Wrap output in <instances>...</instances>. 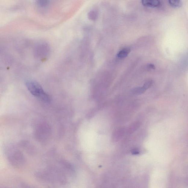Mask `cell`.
<instances>
[{
  "instance_id": "cell-1",
  "label": "cell",
  "mask_w": 188,
  "mask_h": 188,
  "mask_svg": "<svg viewBox=\"0 0 188 188\" xmlns=\"http://www.w3.org/2000/svg\"><path fill=\"white\" fill-rule=\"evenodd\" d=\"M27 88L32 95L43 101L48 102L50 100L49 95L45 92L41 86L34 80H28L26 82Z\"/></svg>"
},
{
  "instance_id": "cell-2",
  "label": "cell",
  "mask_w": 188,
  "mask_h": 188,
  "mask_svg": "<svg viewBox=\"0 0 188 188\" xmlns=\"http://www.w3.org/2000/svg\"><path fill=\"white\" fill-rule=\"evenodd\" d=\"M49 48L48 45L42 43L38 45L37 47L35 53L36 54V56L40 58H44L46 57L49 52Z\"/></svg>"
},
{
  "instance_id": "cell-3",
  "label": "cell",
  "mask_w": 188,
  "mask_h": 188,
  "mask_svg": "<svg viewBox=\"0 0 188 188\" xmlns=\"http://www.w3.org/2000/svg\"><path fill=\"white\" fill-rule=\"evenodd\" d=\"M143 5L149 7L156 8L160 5V1L157 0H144L142 1Z\"/></svg>"
},
{
  "instance_id": "cell-4",
  "label": "cell",
  "mask_w": 188,
  "mask_h": 188,
  "mask_svg": "<svg viewBox=\"0 0 188 188\" xmlns=\"http://www.w3.org/2000/svg\"><path fill=\"white\" fill-rule=\"evenodd\" d=\"M131 49L130 48H126L123 49L121 50L117 53V56L118 58L120 59L124 58H126L129 53H130Z\"/></svg>"
},
{
  "instance_id": "cell-5",
  "label": "cell",
  "mask_w": 188,
  "mask_h": 188,
  "mask_svg": "<svg viewBox=\"0 0 188 188\" xmlns=\"http://www.w3.org/2000/svg\"><path fill=\"white\" fill-rule=\"evenodd\" d=\"M169 4L174 8H180L182 5V2L179 0H170L169 1Z\"/></svg>"
},
{
  "instance_id": "cell-6",
  "label": "cell",
  "mask_w": 188,
  "mask_h": 188,
  "mask_svg": "<svg viewBox=\"0 0 188 188\" xmlns=\"http://www.w3.org/2000/svg\"><path fill=\"white\" fill-rule=\"evenodd\" d=\"M146 91L143 87H138V88L134 89L132 90V93L136 95H140Z\"/></svg>"
},
{
  "instance_id": "cell-7",
  "label": "cell",
  "mask_w": 188,
  "mask_h": 188,
  "mask_svg": "<svg viewBox=\"0 0 188 188\" xmlns=\"http://www.w3.org/2000/svg\"><path fill=\"white\" fill-rule=\"evenodd\" d=\"M124 130L122 129H118L116 131L114 135V139L116 140L120 139V137H121L122 136L124 133Z\"/></svg>"
},
{
  "instance_id": "cell-8",
  "label": "cell",
  "mask_w": 188,
  "mask_h": 188,
  "mask_svg": "<svg viewBox=\"0 0 188 188\" xmlns=\"http://www.w3.org/2000/svg\"><path fill=\"white\" fill-rule=\"evenodd\" d=\"M49 1H36V4L38 6L44 8L48 6L49 4Z\"/></svg>"
},
{
  "instance_id": "cell-9",
  "label": "cell",
  "mask_w": 188,
  "mask_h": 188,
  "mask_svg": "<svg viewBox=\"0 0 188 188\" xmlns=\"http://www.w3.org/2000/svg\"><path fill=\"white\" fill-rule=\"evenodd\" d=\"M152 80H149V81H148L146 82L145 84H144L143 85V87L144 89L146 90L150 88L151 86H152Z\"/></svg>"
},
{
  "instance_id": "cell-10",
  "label": "cell",
  "mask_w": 188,
  "mask_h": 188,
  "mask_svg": "<svg viewBox=\"0 0 188 188\" xmlns=\"http://www.w3.org/2000/svg\"><path fill=\"white\" fill-rule=\"evenodd\" d=\"M139 127V125L138 124H134L130 127V129H129V131L130 132H133L134 131L136 130L137 128H138Z\"/></svg>"
},
{
  "instance_id": "cell-11",
  "label": "cell",
  "mask_w": 188,
  "mask_h": 188,
  "mask_svg": "<svg viewBox=\"0 0 188 188\" xmlns=\"http://www.w3.org/2000/svg\"><path fill=\"white\" fill-rule=\"evenodd\" d=\"M96 13H95V11H90L89 14V17L90 19L93 20V18H95V17H96Z\"/></svg>"
},
{
  "instance_id": "cell-12",
  "label": "cell",
  "mask_w": 188,
  "mask_h": 188,
  "mask_svg": "<svg viewBox=\"0 0 188 188\" xmlns=\"http://www.w3.org/2000/svg\"><path fill=\"white\" fill-rule=\"evenodd\" d=\"M132 152L134 155H137L139 153V150L136 149H133L132 151Z\"/></svg>"
},
{
  "instance_id": "cell-13",
  "label": "cell",
  "mask_w": 188,
  "mask_h": 188,
  "mask_svg": "<svg viewBox=\"0 0 188 188\" xmlns=\"http://www.w3.org/2000/svg\"><path fill=\"white\" fill-rule=\"evenodd\" d=\"M149 67L152 69H155V67L154 65L153 64H150L149 65Z\"/></svg>"
}]
</instances>
